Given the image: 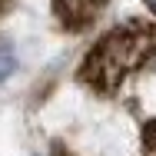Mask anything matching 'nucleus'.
<instances>
[{"mask_svg": "<svg viewBox=\"0 0 156 156\" xmlns=\"http://www.w3.org/2000/svg\"><path fill=\"white\" fill-rule=\"evenodd\" d=\"M156 50L153 20H126L103 33L80 63V83L100 96H113Z\"/></svg>", "mask_w": 156, "mask_h": 156, "instance_id": "obj_1", "label": "nucleus"}, {"mask_svg": "<svg viewBox=\"0 0 156 156\" xmlns=\"http://www.w3.org/2000/svg\"><path fill=\"white\" fill-rule=\"evenodd\" d=\"M50 3H53V17L70 33L87 30L106 7V0H50Z\"/></svg>", "mask_w": 156, "mask_h": 156, "instance_id": "obj_2", "label": "nucleus"}, {"mask_svg": "<svg viewBox=\"0 0 156 156\" xmlns=\"http://www.w3.org/2000/svg\"><path fill=\"white\" fill-rule=\"evenodd\" d=\"M143 3L150 7V13H153V17H156V0H143Z\"/></svg>", "mask_w": 156, "mask_h": 156, "instance_id": "obj_5", "label": "nucleus"}, {"mask_svg": "<svg viewBox=\"0 0 156 156\" xmlns=\"http://www.w3.org/2000/svg\"><path fill=\"white\" fill-rule=\"evenodd\" d=\"M143 156H156V116L143 123Z\"/></svg>", "mask_w": 156, "mask_h": 156, "instance_id": "obj_3", "label": "nucleus"}, {"mask_svg": "<svg viewBox=\"0 0 156 156\" xmlns=\"http://www.w3.org/2000/svg\"><path fill=\"white\" fill-rule=\"evenodd\" d=\"M53 156H73V153H66L63 146H57V150H53Z\"/></svg>", "mask_w": 156, "mask_h": 156, "instance_id": "obj_6", "label": "nucleus"}, {"mask_svg": "<svg viewBox=\"0 0 156 156\" xmlns=\"http://www.w3.org/2000/svg\"><path fill=\"white\" fill-rule=\"evenodd\" d=\"M10 7V0H0V17H3V10Z\"/></svg>", "mask_w": 156, "mask_h": 156, "instance_id": "obj_7", "label": "nucleus"}, {"mask_svg": "<svg viewBox=\"0 0 156 156\" xmlns=\"http://www.w3.org/2000/svg\"><path fill=\"white\" fill-rule=\"evenodd\" d=\"M13 70H17V57H13V50H10L7 43H0V80H7Z\"/></svg>", "mask_w": 156, "mask_h": 156, "instance_id": "obj_4", "label": "nucleus"}]
</instances>
